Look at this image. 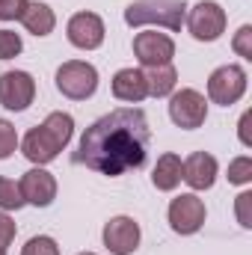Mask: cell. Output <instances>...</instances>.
<instances>
[{"instance_id": "obj_1", "label": "cell", "mask_w": 252, "mask_h": 255, "mask_svg": "<svg viewBox=\"0 0 252 255\" xmlns=\"http://www.w3.org/2000/svg\"><path fill=\"white\" fill-rule=\"evenodd\" d=\"M148 142L151 128L145 113L136 107H122L101 116L83 130L80 145L74 151V163H83L86 169L116 178L145 163Z\"/></svg>"}, {"instance_id": "obj_2", "label": "cell", "mask_w": 252, "mask_h": 255, "mask_svg": "<svg viewBox=\"0 0 252 255\" xmlns=\"http://www.w3.org/2000/svg\"><path fill=\"white\" fill-rule=\"evenodd\" d=\"M71 136H74V119L68 113H51L42 125L33 128L24 136V142H21L24 157L33 160V163H39V166L51 163V160H57V154L63 151L65 145L71 142Z\"/></svg>"}, {"instance_id": "obj_3", "label": "cell", "mask_w": 252, "mask_h": 255, "mask_svg": "<svg viewBox=\"0 0 252 255\" xmlns=\"http://www.w3.org/2000/svg\"><path fill=\"white\" fill-rule=\"evenodd\" d=\"M184 0H133L125 9L127 27H142V24H157L166 30H181L184 24Z\"/></svg>"}, {"instance_id": "obj_4", "label": "cell", "mask_w": 252, "mask_h": 255, "mask_svg": "<svg viewBox=\"0 0 252 255\" xmlns=\"http://www.w3.org/2000/svg\"><path fill=\"white\" fill-rule=\"evenodd\" d=\"M57 89L71 101H86L95 95L98 89V71L95 65L80 63V60H68L57 68Z\"/></svg>"}, {"instance_id": "obj_5", "label": "cell", "mask_w": 252, "mask_h": 255, "mask_svg": "<svg viewBox=\"0 0 252 255\" xmlns=\"http://www.w3.org/2000/svg\"><path fill=\"white\" fill-rule=\"evenodd\" d=\"M244 92H247V71L241 65H220L208 77V98L214 104L232 107L244 98Z\"/></svg>"}, {"instance_id": "obj_6", "label": "cell", "mask_w": 252, "mask_h": 255, "mask_svg": "<svg viewBox=\"0 0 252 255\" xmlns=\"http://www.w3.org/2000/svg\"><path fill=\"white\" fill-rule=\"evenodd\" d=\"M187 27L196 42H217L226 33V9L214 0H202L190 9Z\"/></svg>"}, {"instance_id": "obj_7", "label": "cell", "mask_w": 252, "mask_h": 255, "mask_svg": "<svg viewBox=\"0 0 252 255\" xmlns=\"http://www.w3.org/2000/svg\"><path fill=\"white\" fill-rule=\"evenodd\" d=\"M169 119L184 130H193V128H202L205 119H208V101L202 92L196 89H181L169 98Z\"/></svg>"}, {"instance_id": "obj_8", "label": "cell", "mask_w": 252, "mask_h": 255, "mask_svg": "<svg viewBox=\"0 0 252 255\" xmlns=\"http://www.w3.org/2000/svg\"><path fill=\"white\" fill-rule=\"evenodd\" d=\"M169 226L178 235H196L205 226V202L196 193H181L169 205Z\"/></svg>"}, {"instance_id": "obj_9", "label": "cell", "mask_w": 252, "mask_h": 255, "mask_svg": "<svg viewBox=\"0 0 252 255\" xmlns=\"http://www.w3.org/2000/svg\"><path fill=\"white\" fill-rule=\"evenodd\" d=\"M36 98V80L27 71H6L0 74V104L6 110H27Z\"/></svg>"}, {"instance_id": "obj_10", "label": "cell", "mask_w": 252, "mask_h": 255, "mask_svg": "<svg viewBox=\"0 0 252 255\" xmlns=\"http://www.w3.org/2000/svg\"><path fill=\"white\" fill-rule=\"evenodd\" d=\"M133 54H136V60L145 68L166 65V63H172V57H175V42L166 33L148 30V33H139L133 39Z\"/></svg>"}, {"instance_id": "obj_11", "label": "cell", "mask_w": 252, "mask_h": 255, "mask_svg": "<svg viewBox=\"0 0 252 255\" xmlns=\"http://www.w3.org/2000/svg\"><path fill=\"white\" fill-rule=\"evenodd\" d=\"M65 33H68V42H71L74 48H80V51H95V48H101V42H104V21H101L95 12H77V15H71Z\"/></svg>"}, {"instance_id": "obj_12", "label": "cell", "mask_w": 252, "mask_h": 255, "mask_svg": "<svg viewBox=\"0 0 252 255\" xmlns=\"http://www.w3.org/2000/svg\"><path fill=\"white\" fill-rule=\"evenodd\" d=\"M21 196H24V205H36V208H48L54 199H57V178L45 169H30L21 175Z\"/></svg>"}, {"instance_id": "obj_13", "label": "cell", "mask_w": 252, "mask_h": 255, "mask_svg": "<svg viewBox=\"0 0 252 255\" xmlns=\"http://www.w3.org/2000/svg\"><path fill=\"white\" fill-rule=\"evenodd\" d=\"M104 247L113 255H130L139 247V226L130 217H113L104 226Z\"/></svg>"}, {"instance_id": "obj_14", "label": "cell", "mask_w": 252, "mask_h": 255, "mask_svg": "<svg viewBox=\"0 0 252 255\" xmlns=\"http://www.w3.org/2000/svg\"><path fill=\"white\" fill-rule=\"evenodd\" d=\"M181 178L187 181L193 190H208V187H214V181H217V160H214V154H208V151H193L187 160L181 163Z\"/></svg>"}, {"instance_id": "obj_15", "label": "cell", "mask_w": 252, "mask_h": 255, "mask_svg": "<svg viewBox=\"0 0 252 255\" xmlns=\"http://www.w3.org/2000/svg\"><path fill=\"white\" fill-rule=\"evenodd\" d=\"M113 95L119 101H127V104H136L148 95V83H145V74L136 71V68H122L116 71L113 77Z\"/></svg>"}, {"instance_id": "obj_16", "label": "cell", "mask_w": 252, "mask_h": 255, "mask_svg": "<svg viewBox=\"0 0 252 255\" xmlns=\"http://www.w3.org/2000/svg\"><path fill=\"white\" fill-rule=\"evenodd\" d=\"M151 184L163 193L175 190V187L181 184V157L172 154V151L160 154L157 163H154V172H151Z\"/></svg>"}, {"instance_id": "obj_17", "label": "cell", "mask_w": 252, "mask_h": 255, "mask_svg": "<svg viewBox=\"0 0 252 255\" xmlns=\"http://www.w3.org/2000/svg\"><path fill=\"white\" fill-rule=\"evenodd\" d=\"M21 24H24L27 33H33V36H48V33H54V27H57V15H54V9L45 6V3H27V9L21 12Z\"/></svg>"}, {"instance_id": "obj_18", "label": "cell", "mask_w": 252, "mask_h": 255, "mask_svg": "<svg viewBox=\"0 0 252 255\" xmlns=\"http://www.w3.org/2000/svg\"><path fill=\"white\" fill-rule=\"evenodd\" d=\"M145 83H148V95L163 98V95H169V92L175 89V83H178V71H175V65L172 63L154 65V68H148Z\"/></svg>"}, {"instance_id": "obj_19", "label": "cell", "mask_w": 252, "mask_h": 255, "mask_svg": "<svg viewBox=\"0 0 252 255\" xmlns=\"http://www.w3.org/2000/svg\"><path fill=\"white\" fill-rule=\"evenodd\" d=\"M21 205H24L21 187H18L12 178H3V175H0V208H3V211H18Z\"/></svg>"}, {"instance_id": "obj_20", "label": "cell", "mask_w": 252, "mask_h": 255, "mask_svg": "<svg viewBox=\"0 0 252 255\" xmlns=\"http://www.w3.org/2000/svg\"><path fill=\"white\" fill-rule=\"evenodd\" d=\"M21 255H60V247H57L54 238L39 235V238H30L27 241V247L21 250Z\"/></svg>"}, {"instance_id": "obj_21", "label": "cell", "mask_w": 252, "mask_h": 255, "mask_svg": "<svg viewBox=\"0 0 252 255\" xmlns=\"http://www.w3.org/2000/svg\"><path fill=\"white\" fill-rule=\"evenodd\" d=\"M15 148H18V130L12 122L0 119V160H6Z\"/></svg>"}, {"instance_id": "obj_22", "label": "cell", "mask_w": 252, "mask_h": 255, "mask_svg": "<svg viewBox=\"0 0 252 255\" xmlns=\"http://www.w3.org/2000/svg\"><path fill=\"white\" fill-rule=\"evenodd\" d=\"M229 181L232 184H250L252 181V160L250 157H238L229 163Z\"/></svg>"}, {"instance_id": "obj_23", "label": "cell", "mask_w": 252, "mask_h": 255, "mask_svg": "<svg viewBox=\"0 0 252 255\" xmlns=\"http://www.w3.org/2000/svg\"><path fill=\"white\" fill-rule=\"evenodd\" d=\"M21 39H18V33H12V30H0V60H12V57H18L21 54Z\"/></svg>"}, {"instance_id": "obj_24", "label": "cell", "mask_w": 252, "mask_h": 255, "mask_svg": "<svg viewBox=\"0 0 252 255\" xmlns=\"http://www.w3.org/2000/svg\"><path fill=\"white\" fill-rule=\"evenodd\" d=\"M235 51H238L244 60H252V27L250 24H244V27L238 30V36H235Z\"/></svg>"}, {"instance_id": "obj_25", "label": "cell", "mask_w": 252, "mask_h": 255, "mask_svg": "<svg viewBox=\"0 0 252 255\" xmlns=\"http://www.w3.org/2000/svg\"><path fill=\"white\" fill-rule=\"evenodd\" d=\"M27 9V0H0V21H15Z\"/></svg>"}, {"instance_id": "obj_26", "label": "cell", "mask_w": 252, "mask_h": 255, "mask_svg": "<svg viewBox=\"0 0 252 255\" xmlns=\"http://www.w3.org/2000/svg\"><path fill=\"white\" fill-rule=\"evenodd\" d=\"M15 232H18L15 223H12L6 214H0V250H3V253H6V247L15 241Z\"/></svg>"}, {"instance_id": "obj_27", "label": "cell", "mask_w": 252, "mask_h": 255, "mask_svg": "<svg viewBox=\"0 0 252 255\" xmlns=\"http://www.w3.org/2000/svg\"><path fill=\"white\" fill-rule=\"evenodd\" d=\"M250 202H252V193H241L238 196V220L244 229H250L252 220H250Z\"/></svg>"}, {"instance_id": "obj_28", "label": "cell", "mask_w": 252, "mask_h": 255, "mask_svg": "<svg viewBox=\"0 0 252 255\" xmlns=\"http://www.w3.org/2000/svg\"><path fill=\"white\" fill-rule=\"evenodd\" d=\"M250 119H252V113H244V116H241V142H244V145H252L250 130H247V128H250Z\"/></svg>"}, {"instance_id": "obj_29", "label": "cell", "mask_w": 252, "mask_h": 255, "mask_svg": "<svg viewBox=\"0 0 252 255\" xmlns=\"http://www.w3.org/2000/svg\"><path fill=\"white\" fill-rule=\"evenodd\" d=\"M77 255H95V253H77Z\"/></svg>"}, {"instance_id": "obj_30", "label": "cell", "mask_w": 252, "mask_h": 255, "mask_svg": "<svg viewBox=\"0 0 252 255\" xmlns=\"http://www.w3.org/2000/svg\"><path fill=\"white\" fill-rule=\"evenodd\" d=\"M0 255H6V253H3V250H0Z\"/></svg>"}]
</instances>
